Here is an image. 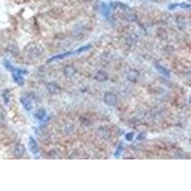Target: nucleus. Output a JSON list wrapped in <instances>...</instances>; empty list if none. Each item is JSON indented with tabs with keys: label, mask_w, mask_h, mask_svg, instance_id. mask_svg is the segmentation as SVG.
Listing matches in <instances>:
<instances>
[{
	"label": "nucleus",
	"mask_w": 191,
	"mask_h": 191,
	"mask_svg": "<svg viewBox=\"0 0 191 191\" xmlns=\"http://www.w3.org/2000/svg\"><path fill=\"white\" fill-rule=\"evenodd\" d=\"M11 72H12V76L13 78V81L15 83H17L18 85H20V86L23 85L24 84V78L22 76V74H23L24 71L13 67V69Z\"/></svg>",
	"instance_id": "nucleus-1"
},
{
	"label": "nucleus",
	"mask_w": 191,
	"mask_h": 191,
	"mask_svg": "<svg viewBox=\"0 0 191 191\" xmlns=\"http://www.w3.org/2000/svg\"><path fill=\"white\" fill-rule=\"evenodd\" d=\"M29 149H30V151L33 153L34 155H37L38 153L37 142L36 141V140L33 137H30L29 138Z\"/></svg>",
	"instance_id": "nucleus-2"
},
{
	"label": "nucleus",
	"mask_w": 191,
	"mask_h": 191,
	"mask_svg": "<svg viewBox=\"0 0 191 191\" xmlns=\"http://www.w3.org/2000/svg\"><path fill=\"white\" fill-rule=\"evenodd\" d=\"M104 101L108 105H115L117 103V98L116 96L112 93H107L104 96Z\"/></svg>",
	"instance_id": "nucleus-3"
},
{
	"label": "nucleus",
	"mask_w": 191,
	"mask_h": 191,
	"mask_svg": "<svg viewBox=\"0 0 191 191\" xmlns=\"http://www.w3.org/2000/svg\"><path fill=\"white\" fill-rule=\"evenodd\" d=\"M47 90L51 94H56L57 92H59L60 87L56 82H50V83H48V85H47Z\"/></svg>",
	"instance_id": "nucleus-4"
},
{
	"label": "nucleus",
	"mask_w": 191,
	"mask_h": 191,
	"mask_svg": "<svg viewBox=\"0 0 191 191\" xmlns=\"http://www.w3.org/2000/svg\"><path fill=\"white\" fill-rule=\"evenodd\" d=\"M20 101H21V104L23 105V107L27 111H31L32 109H33V103H32V101L28 98H21Z\"/></svg>",
	"instance_id": "nucleus-5"
},
{
	"label": "nucleus",
	"mask_w": 191,
	"mask_h": 191,
	"mask_svg": "<svg viewBox=\"0 0 191 191\" xmlns=\"http://www.w3.org/2000/svg\"><path fill=\"white\" fill-rule=\"evenodd\" d=\"M24 153H25V147H24V145L18 144V145L15 146V148H14V155H15V156L20 157V156H22Z\"/></svg>",
	"instance_id": "nucleus-6"
},
{
	"label": "nucleus",
	"mask_w": 191,
	"mask_h": 191,
	"mask_svg": "<svg viewBox=\"0 0 191 191\" xmlns=\"http://www.w3.org/2000/svg\"><path fill=\"white\" fill-rule=\"evenodd\" d=\"M156 67V69H157V71L159 72V73H161L162 75H164V76H169V71L167 70V69H165L164 66H162V65H156L155 66Z\"/></svg>",
	"instance_id": "nucleus-7"
},
{
	"label": "nucleus",
	"mask_w": 191,
	"mask_h": 191,
	"mask_svg": "<svg viewBox=\"0 0 191 191\" xmlns=\"http://www.w3.org/2000/svg\"><path fill=\"white\" fill-rule=\"evenodd\" d=\"M64 73H65L66 76H74L75 73H76V68H75L74 66H66L65 69H64Z\"/></svg>",
	"instance_id": "nucleus-8"
},
{
	"label": "nucleus",
	"mask_w": 191,
	"mask_h": 191,
	"mask_svg": "<svg viewBox=\"0 0 191 191\" xmlns=\"http://www.w3.org/2000/svg\"><path fill=\"white\" fill-rule=\"evenodd\" d=\"M45 116H46V111L44 110V109H39L37 112L35 114V117L37 119V120H43L44 118H45Z\"/></svg>",
	"instance_id": "nucleus-9"
},
{
	"label": "nucleus",
	"mask_w": 191,
	"mask_h": 191,
	"mask_svg": "<svg viewBox=\"0 0 191 191\" xmlns=\"http://www.w3.org/2000/svg\"><path fill=\"white\" fill-rule=\"evenodd\" d=\"M95 78L99 81H104L107 79V76L103 72H99V73H97V75H96Z\"/></svg>",
	"instance_id": "nucleus-10"
},
{
	"label": "nucleus",
	"mask_w": 191,
	"mask_h": 191,
	"mask_svg": "<svg viewBox=\"0 0 191 191\" xmlns=\"http://www.w3.org/2000/svg\"><path fill=\"white\" fill-rule=\"evenodd\" d=\"M100 11H101V13L104 15V17H107V15L109 14L110 9H109V7H108L106 4H101V6H100Z\"/></svg>",
	"instance_id": "nucleus-11"
},
{
	"label": "nucleus",
	"mask_w": 191,
	"mask_h": 191,
	"mask_svg": "<svg viewBox=\"0 0 191 191\" xmlns=\"http://www.w3.org/2000/svg\"><path fill=\"white\" fill-rule=\"evenodd\" d=\"M138 76H139V73L137 71H132L131 73H129L128 78L130 79V81H135L136 79H137V77H138Z\"/></svg>",
	"instance_id": "nucleus-12"
},
{
	"label": "nucleus",
	"mask_w": 191,
	"mask_h": 191,
	"mask_svg": "<svg viewBox=\"0 0 191 191\" xmlns=\"http://www.w3.org/2000/svg\"><path fill=\"white\" fill-rule=\"evenodd\" d=\"M122 150H123V146H122V144H120L119 146H118V148H117V151L115 152V157L116 158H119L120 156V153L122 152Z\"/></svg>",
	"instance_id": "nucleus-13"
},
{
	"label": "nucleus",
	"mask_w": 191,
	"mask_h": 191,
	"mask_svg": "<svg viewBox=\"0 0 191 191\" xmlns=\"http://www.w3.org/2000/svg\"><path fill=\"white\" fill-rule=\"evenodd\" d=\"M2 98H3V100H4L5 104H8V103H9V100H10V97H9V93H8V91H6V92L3 93Z\"/></svg>",
	"instance_id": "nucleus-14"
},
{
	"label": "nucleus",
	"mask_w": 191,
	"mask_h": 191,
	"mask_svg": "<svg viewBox=\"0 0 191 191\" xmlns=\"http://www.w3.org/2000/svg\"><path fill=\"white\" fill-rule=\"evenodd\" d=\"M4 66L6 67V69H8L9 71H12L13 69V66L10 63V61L8 60H4Z\"/></svg>",
	"instance_id": "nucleus-15"
},
{
	"label": "nucleus",
	"mask_w": 191,
	"mask_h": 191,
	"mask_svg": "<svg viewBox=\"0 0 191 191\" xmlns=\"http://www.w3.org/2000/svg\"><path fill=\"white\" fill-rule=\"evenodd\" d=\"M133 137H134V134H133V133H128V134H126V136H125V140H128V141H130V140H132Z\"/></svg>",
	"instance_id": "nucleus-16"
},
{
	"label": "nucleus",
	"mask_w": 191,
	"mask_h": 191,
	"mask_svg": "<svg viewBox=\"0 0 191 191\" xmlns=\"http://www.w3.org/2000/svg\"><path fill=\"white\" fill-rule=\"evenodd\" d=\"M142 139H145V134H144V133H141V134L138 137V140H142Z\"/></svg>",
	"instance_id": "nucleus-17"
}]
</instances>
